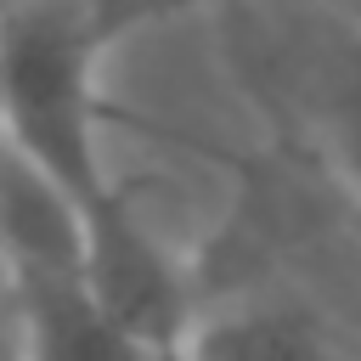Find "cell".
Returning <instances> with one entry per match:
<instances>
[{
  "label": "cell",
  "instance_id": "7a4b0ae2",
  "mask_svg": "<svg viewBox=\"0 0 361 361\" xmlns=\"http://www.w3.org/2000/svg\"><path fill=\"white\" fill-rule=\"evenodd\" d=\"M11 276V361H180L124 322L85 265H34Z\"/></svg>",
  "mask_w": 361,
  "mask_h": 361
},
{
  "label": "cell",
  "instance_id": "8992f818",
  "mask_svg": "<svg viewBox=\"0 0 361 361\" xmlns=\"http://www.w3.org/2000/svg\"><path fill=\"white\" fill-rule=\"evenodd\" d=\"M0 11H6V0H0Z\"/></svg>",
  "mask_w": 361,
  "mask_h": 361
},
{
  "label": "cell",
  "instance_id": "6da1fadb",
  "mask_svg": "<svg viewBox=\"0 0 361 361\" xmlns=\"http://www.w3.org/2000/svg\"><path fill=\"white\" fill-rule=\"evenodd\" d=\"M0 141L73 203L79 231L124 203L102 175L90 39L62 6L0 11Z\"/></svg>",
  "mask_w": 361,
  "mask_h": 361
},
{
  "label": "cell",
  "instance_id": "5b68a950",
  "mask_svg": "<svg viewBox=\"0 0 361 361\" xmlns=\"http://www.w3.org/2000/svg\"><path fill=\"white\" fill-rule=\"evenodd\" d=\"M0 361H11V338H6V344H0Z\"/></svg>",
  "mask_w": 361,
  "mask_h": 361
},
{
  "label": "cell",
  "instance_id": "277c9868",
  "mask_svg": "<svg viewBox=\"0 0 361 361\" xmlns=\"http://www.w3.org/2000/svg\"><path fill=\"white\" fill-rule=\"evenodd\" d=\"M327 141H333V164L350 175V186L361 192V56L338 73L333 85V113H327Z\"/></svg>",
  "mask_w": 361,
  "mask_h": 361
},
{
  "label": "cell",
  "instance_id": "3957f363",
  "mask_svg": "<svg viewBox=\"0 0 361 361\" xmlns=\"http://www.w3.org/2000/svg\"><path fill=\"white\" fill-rule=\"evenodd\" d=\"M175 355L180 361H338L327 327L310 310L276 299H248V305H220L209 316H192Z\"/></svg>",
  "mask_w": 361,
  "mask_h": 361
}]
</instances>
